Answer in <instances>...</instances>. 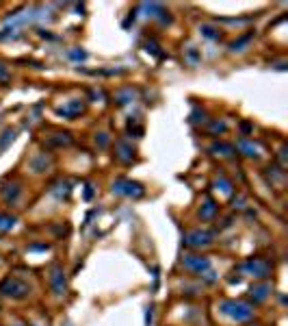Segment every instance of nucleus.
Wrapping results in <instances>:
<instances>
[{
    "mask_svg": "<svg viewBox=\"0 0 288 326\" xmlns=\"http://www.w3.org/2000/svg\"><path fill=\"white\" fill-rule=\"evenodd\" d=\"M240 272L247 274V276H254V278H266L271 274V265H269V261L254 257V259H247L245 263L240 265Z\"/></svg>",
    "mask_w": 288,
    "mask_h": 326,
    "instance_id": "2",
    "label": "nucleus"
},
{
    "mask_svg": "<svg viewBox=\"0 0 288 326\" xmlns=\"http://www.w3.org/2000/svg\"><path fill=\"white\" fill-rule=\"evenodd\" d=\"M221 311L226 315H230L232 319H236V322H245V319H250L254 315L252 304L240 302V300H226V302H221Z\"/></svg>",
    "mask_w": 288,
    "mask_h": 326,
    "instance_id": "1",
    "label": "nucleus"
},
{
    "mask_svg": "<svg viewBox=\"0 0 288 326\" xmlns=\"http://www.w3.org/2000/svg\"><path fill=\"white\" fill-rule=\"evenodd\" d=\"M28 291H30L28 285H26L24 280L16 278V276L6 278V280H2V283H0V293H2V296H6V298H24Z\"/></svg>",
    "mask_w": 288,
    "mask_h": 326,
    "instance_id": "3",
    "label": "nucleus"
},
{
    "mask_svg": "<svg viewBox=\"0 0 288 326\" xmlns=\"http://www.w3.org/2000/svg\"><path fill=\"white\" fill-rule=\"evenodd\" d=\"M266 293H269V285H256V287H252V298H256V300H264Z\"/></svg>",
    "mask_w": 288,
    "mask_h": 326,
    "instance_id": "10",
    "label": "nucleus"
},
{
    "mask_svg": "<svg viewBox=\"0 0 288 326\" xmlns=\"http://www.w3.org/2000/svg\"><path fill=\"white\" fill-rule=\"evenodd\" d=\"M184 244L191 246V248L210 246L212 244V233H208V231H191V233H186Z\"/></svg>",
    "mask_w": 288,
    "mask_h": 326,
    "instance_id": "5",
    "label": "nucleus"
},
{
    "mask_svg": "<svg viewBox=\"0 0 288 326\" xmlns=\"http://www.w3.org/2000/svg\"><path fill=\"white\" fill-rule=\"evenodd\" d=\"M238 148L243 150V152H245L247 156H256V154H258V152H256V146H252L250 141H240V143H238Z\"/></svg>",
    "mask_w": 288,
    "mask_h": 326,
    "instance_id": "13",
    "label": "nucleus"
},
{
    "mask_svg": "<svg viewBox=\"0 0 288 326\" xmlns=\"http://www.w3.org/2000/svg\"><path fill=\"white\" fill-rule=\"evenodd\" d=\"M212 152L224 154V156H230L234 152V148L232 146H224V143H217V146H212Z\"/></svg>",
    "mask_w": 288,
    "mask_h": 326,
    "instance_id": "12",
    "label": "nucleus"
},
{
    "mask_svg": "<svg viewBox=\"0 0 288 326\" xmlns=\"http://www.w3.org/2000/svg\"><path fill=\"white\" fill-rule=\"evenodd\" d=\"M214 211H217V207H214V202H212V200H206L204 209H202V218H212Z\"/></svg>",
    "mask_w": 288,
    "mask_h": 326,
    "instance_id": "11",
    "label": "nucleus"
},
{
    "mask_svg": "<svg viewBox=\"0 0 288 326\" xmlns=\"http://www.w3.org/2000/svg\"><path fill=\"white\" fill-rule=\"evenodd\" d=\"M182 265L186 267V270H191L195 274H212V265L210 261L206 257H200V254H186L184 259H182Z\"/></svg>",
    "mask_w": 288,
    "mask_h": 326,
    "instance_id": "4",
    "label": "nucleus"
},
{
    "mask_svg": "<svg viewBox=\"0 0 288 326\" xmlns=\"http://www.w3.org/2000/svg\"><path fill=\"white\" fill-rule=\"evenodd\" d=\"M82 111H84V104L80 100H72L68 104H63V107H58V113L65 117H76V115H80Z\"/></svg>",
    "mask_w": 288,
    "mask_h": 326,
    "instance_id": "7",
    "label": "nucleus"
},
{
    "mask_svg": "<svg viewBox=\"0 0 288 326\" xmlns=\"http://www.w3.org/2000/svg\"><path fill=\"white\" fill-rule=\"evenodd\" d=\"M16 226V218L9 213H0V231H11Z\"/></svg>",
    "mask_w": 288,
    "mask_h": 326,
    "instance_id": "9",
    "label": "nucleus"
},
{
    "mask_svg": "<svg viewBox=\"0 0 288 326\" xmlns=\"http://www.w3.org/2000/svg\"><path fill=\"white\" fill-rule=\"evenodd\" d=\"M50 283H52V289H54V293H65V278H63V272L61 267H54L50 274Z\"/></svg>",
    "mask_w": 288,
    "mask_h": 326,
    "instance_id": "8",
    "label": "nucleus"
},
{
    "mask_svg": "<svg viewBox=\"0 0 288 326\" xmlns=\"http://www.w3.org/2000/svg\"><path fill=\"white\" fill-rule=\"evenodd\" d=\"M113 189L117 194H126V196H141L143 194V187L132 181H117Z\"/></svg>",
    "mask_w": 288,
    "mask_h": 326,
    "instance_id": "6",
    "label": "nucleus"
}]
</instances>
